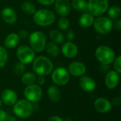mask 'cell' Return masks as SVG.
Listing matches in <instances>:
<instances>
[{"instance_id":"obj_28","label":"cell","mask_w":121,"mask_h":121,"mask_svg":"<svg viewBox=\"0 0 121 121\" xmlns=\"http://www.w3.org/2000/svg\"><path fill=\"white\" fill-rule=\"evenodd\" d=\"M8 58L9 55L6 49L4 47L0 45V68L4 67L6 65Z\"/></svg>"},{"instance_id":"obj_40","label":"cell","mask_w":121,"mask_h":121,"mask_svg":"<svg viewBox=\"0 0 121 121\" xmlns=\"http://www.w3.org/2000/svg\"><path fill=\"white\" fill-rule=\"evenodd\" d=\"M17 121L16 118L13 116H7L6 118V121Z\"/></svg>"},{"instance_id":"obj_24","label":"cell","mask_w":121,"mask_h":121,"mask_svg":"<svg viewBox=\"0 0 121 121\" xmlns=\"http://www.w3.org/2000/svg\"><path fill=\"white\" fill-rule=\"evenodd\" d=\"M37 76L35 73L31 72H24L21 75V82L26 86L33 84L36 82Z\"/></svg>"},{"instance_id":"obj_31","label":"cell","mask_w":121,"mask_h":121,"mask_svg":"<svg viewBox=\"0 0 121 121\" xmlns=\"http://www.w3.org/2000/svg\"><path fill=\"white\" fill-rule=\"evenodd\" d=\"M113 68L114 70L118 72V74L121 73V56L118 55V57H116L114 61L113 62Z\"/></svg>"},{"instance_id":"obj_34","label":"cell","mask_w":121,"mask_h":121,"mask_svg":"<svg viewBox=\"0 0 121 121\" xmlns=\"http://www.w3.org/2000/svg\"><path fill=\"white\" fill-rule=\"evenodd\" d=\"M38 2L43 6H50L53 4L55 1V0H37Z\"/></svg>"},{"instance_id":"obj_6","label":"cell","mask_w":121,"mask_h":121,"mask_svg":"<svg viewBox=\"0 0 121 121\" xmlns=\"http://www.w3.org/2000/svg\"><path fill=\"white\" fill-rule=\"evenodd\" d=\"M88 12L94 17L103 16L109 8L108 0H88Z\"/></svg>"},{"instance_id":"obj_10","label":"cell","mask_w":121,"mask_h":121,"mask_svg":"<svg viewBox=\"0 0 121 121\" xmlns=\"http://www.w3.org/2000/svg\"><path fill=\"white\" fill-rule=\"evenodd\" d=\"M52 80L57 86H65L69 82L70 74L67 69L64 67H57L52 72Z\"/></svg>"},{"instance_id":"obj_7","label":"cell","mask_w":121,"mask_h":121,"mask_svg":"<svg viewBox=\"0 0 121 121\" xmlns=\"http://www.w3.org/2000/svg\"><path fill=\"white\" fill-rule=\"evenodd\" d=\"M96 31L101 35H107L111 32L113 28V21L108 16H100L94 18L93 23Z\"/></svg>"},{"instance_id":"obj_13","label":"cell","mask_w":121,"mask_h":121,"mask_svg":"<svg viewBox=\"0 0 121 121\" xmlns=\"http://www.w3.org/2000/svg\"><path fill=\"white\" fill-rule=\"evenodd\" d=\"M67 71L70 75L74 77H82L84 75L86 72V65L79 61H74L71 62L68 65Z\"/></svg>"},{"instance_id":"obj_9","label":"cell","mask_w":121,"mask_h":121,"mask_svg":"<svg viewBox=\"0 0 121 121\" xmlns=\"http://www.w3.org/2000/svg\"><path fill=\"white\" fill-rule=\"evenodd\" d=\"M25 99L30 103L39 101L43 96V90L41 87L35 84L26 86L23 91Z\"/></svg>"},{"instance_id":"obj_8","label":"cell","mask_w":121,"mask_h":121,"mask_svg":"<svg viewBox=\"0 0 121 121\" xmlns=\"http://www.w3.org/2000/svg\"><path fill=\"white\" fill-rule=\"evenodd\" d=\"M16 57L18 61L24 65H28L35 58V52L26 45H19L16 50Z\"/></svg>"},{"instance_id":"obj_26","label":"cell","mask_w":121,"mask_h":121,"mask_svg":"<svg viewBox=\"0 0 121 121\" xmlns=\"http://www.w3.org/2000/svg\"><path fill=\"white\" fill-rule=\"evenodd\" d=\"M108 12V17L113 20H117L120 18L121 14V7L117 5H113L111 6L110 8L108 9L107 10Z\"/></svg>"},{"instance_id":"obj_11","label":"cell","mask_w":121,"mask_h":121,"mask_svg":"<svg viewBox=\"0 0 121 121\" xmlns=\"http://www.w3.org/2000/svg\"><path fill=\"white\" fill-rule=\"evenodd\" d=\"M55 10L60 17L67 16L71 11V2L69 0H55Z\"/></svg>"},{"instance_id":"obj_33","label":"cell","mask_w":121,"mask_h":121,"mask_svg":"<svg viewBox=\"0 0 121 121\" xmlns=\"http://www.w3.org/2000/svg\"><path fill=\"white\" fill-rule=\"evenodd\" d=\"M75 37L74 33L72 30H68L67 33H66V38L67 41H72Z\"/></svg>"},{"instance_id":"obj_36","label":"cell","mask_w":121,"mask_h":121,"mask_svg":"<svg viewBox=\"0 0 121 121\" xmlns=\"http://www.w3.org/2000/svg\"><path fill=\"white\" fill-rule=\"evenodd\" d=\"M113 28H114L116 30L120 31L121 30V19L118 18L116 20L115 23H113Z\"/></svg>"},{"instance_id":"obj_23","label":"cell","mask_w":121,"mask_h":121,"mask_svg":"<svg viewBox=\"0 0 121 121\" xmlns=\"http://www.w3.org/2000/svg\"><path fill=\"white\" fill-rule=\"evenodd\" d=\"M49 37L52 42L56 44H61L65 40L63 33L58 29H52L49 33Z\"/></svg>"},{"instance_id":"obj_22","label":"cell","mask_w":121,"mask_h":121,"mask_svg":"<svg viewBox=\"0 0 121 121\" xmlns=\"http://www.w3.org/2000/svg\"><path fill=\"white\" fill-rule=\"evenodd\" d=\"M71 6L76 11L81 13L88 12V5L86 0H72Z\"/></svg>"},{"instance_id":"obj_3","label":"cell","mask_w":121,"mask_h":121,"mask_svg":"<svg viewBox=\"0 0 121 121\" xmlns=\"http://www.w3.org/2000/svg\"><path fill=\"white\" fill-rule=\"evenodd\" d=\"M95 56L96 60L101 65H109L114 61L116 53L114 50L107 45H100L95 50Z\"/></svg>"},{"instance_id":"obj_41","label":"cell","mask_w":121,"mask_h":121,"mask_svg":"<svg viewBox=\"0 0 121 121\" xmlns=\"http://www.w3.org/2000/svg\"><path fill=\"white\" fill-rule=\"evenodd\" d=\"M1 105H2V101H1V99H0V108H1Z\"/></svg>"},{"instance_id":"obj_18","label":"cell","mask_w":121,"mask_h":121,"mask_svg":"<svg viewBox=\"0 0 121 121\" xmlns=\"http://www.w3.org/2000/svg\"><path fill=\"white\" fill-rule=\"evenodd\" d=\"M94 108L99 113H107L111 111L112 108V105L111 101L107 99L100 97L96 99L94 101Z\"/></svg>"},{"instance_id":"obj_15","label":"cell","mask_w":121,"mask_h":121,"mask_svg":"<svg viewBox=\"0 0 121 121\" xmlns=\"http://www.w3.org/2000/svg\"><path fill=\"white\" fill-rule=\"evenodd\" d=\"M79 84L80 88L86 92H91L95 90L96 83L95 80L89 76L83 75L79 77Z\"/></svg>"},{"instance_id":"obj_27","label":"cell","mask_w":121,"mask_h":121,"mask_svg":"<svg viewBox=\"0 0 121 121\" xmlns=\"http://www.w3.org/2000/svg\"><path fill=\"white\" fill-rule=\"evenodd\" d=\"M21 10L28 15H33L36 11L35 6L30 1H24L21 4Z\"/></svg>"},{"instance_id":"obj_12","label":"cell","mask_w":121,"mask_h":121,"mask_svg":"<svg viewBox=\"0 0 121 121\" xmlns=\"http://www.w3.org/2000/svg\"><path fill=\"white\" fill-rule=\"evenodd\" d=\"M61 52L65 57L72 59L77 55L79 48L77 45L72 41H67L63 43L61 48Z\"/></svg>"},{"instance_id":"obj_21","label":"cell","mask_w":121,"mask_h":121,"mask_svg":"<svg viewBox=\"0 0 121 121\" xmlns=\"http://www.w3.org/2000/svg\"><path fill=\"white\" fill-rule=\"evenodd\" d=\"M48 96L52 102L57 103L61 99V93L60 89L55 85H51L47 90Z\"/></svg>"},{"instance_id":"obj_4","label":"cell","mask_w":121,"mask_h":121,"mask_svg":"<svg viewBox=\"0 0 121 121\" xmlns=\"http://www.w3.org/2000/svg\"><path fill=\"white\" fill-rule=\"evenodd\" d=\"M30 47L35 52H43L47 44V38L45 34L39 30L33 31L28 36Z\"/></svg>"},{"instance_id":"obj_1","label":"cell","mask_w":121,"mask_h":121,"mask_svg":"<svg viewBox=\"0 0 121 121\" xmlns=\"http://www.w3.org/2000/svg\"><path fill=\"white\" fill-rule=\"evenodd\" d=\"M33 69L38 76H47L52 73L53 70V63L45 56H38L33 61Z\"/></svg>"},{"instance_id":"obj_37","label":"cell","mask_w":121,"mask_h":121,"mask_svg":"<svg viewBox=\"0 0 121 121\" xmlns=\"http://www.w3.org/2000/svg\"><path fill=\"white\" fill-rule=\"evenodd\" d=\"M36 82L38 83V85H43L45 82V79L43 76H38L37 77Z\"/></svg>"},{"instance_id":"obj_29","label":"cell","mask_w":121,"mask_h":121,"mask_svg":"<svg viewBox=\"0 0 121 121\" xmlns=\"http://www.w3.org/2000/svg\"><path fill=\"white\" fill-rule=\"evenodd\" d=\"M57 26L62 30H67L69 28L70 22L67 17H60L57 21Z\"/></svg>"},{"instance_id":"obj_14","label":"cell","mask_w":121,"mask_h":121,"mask_svg":"<svg viewBox=\"0 0 121 121\" xmlns=\"http://www.w3.org/2000/svg\"><path fill=\"white\" fill-rule=\"evenodd\" d=\"M1 19L9 25H13L17 21V13L16 11L11 7L4 8L0 13Z\"/></svg>"},{"instance_id":"obj_35","label":"cell","mask_w":121,"mask_h":121,"mask_svg":"<svg viewBox=\"0 0 121 121\" xmlns=\"http://www.w3.org/2000/svg\"><path fill=\"white\" fill-rule=\"evenodd\" d=\"M111 105L112 106H119L121 104V97L119 96H116V97H114L112 101H111Z\"/></svg>"},{"instance_id":"obj_42","label":"cell","mask_w":121,"mask_h":121,"mask_svg":"<svg viewBox=\"0 0 121 121\" xmlns=\"http://www.w3.org/2000/svg\"><path fill=\"white\" fill-rule=\"evenodd\" d=\"M118 1H120V0H118Z\"/></svg>"},{"instance_id":"obj_32","label":"cell","mask_w":121,"mask_h":121,"mask_svg":"<svg viewBox=\"0 0 121 121\" xmlns=\"http://www.w3.org/2000/svg\"><path fill=\"white\" fill-rule=\"evenodd\" d=\"M18 35L20 39H26V38H28V36H29L28 32L26 30H20L18 31Z\"/></svg>"},{"instance_id":"obj_20","label":"cell","mask_w":121,"mask_h":121,"mask_svg":"<svg viewBox=\"0 0 121 121\" xmlns=\"http://www.w3.org/2000/svg\"><path fill=\"white\" fill-rule=\"evenodd\" d=\"M20 43V38L18 33H11L6 35L4 39V45L5 48L9 49H12L18 45Z\"/></svg>"},{"instance_id":"obj_38","label":"cell","mask_w":121,"mask_h":121,"mask_svg":"<svg viewBox=\"0 0 121 121\" xmlns=\"http://www.w3.org/2000/svg\"><path fill=\"white\" fill-rule=\"evenodd\" d=\"M7 113L2 109H0V121H5L7 117Z\"/></svg>"},{"instance_id":"obj_25","label":"cell","mask_w":121,"mask_h":121,"mask_svg":"<svg viewBox=\"0 0 121 121\" xmlns=\"http://www.w3.org/2000/svg\"><path fill=\"white\" fill-rule=\"evenodd\" d=\"M45 50L48 55L52 57H56L60 54V48L57 44L53 42H49L45 45Z\"/></svg>"},{"instance_id":"obj_19","label":"cell","mask_w":121,"mask_h":121,"mask_svg":"<svg viewBox=\"0 0 121 121\" xmlns=\"http://www.w3.org/2000/svg\"><path fill=\"white\" fill-rule=\"evenodd\" d=\"M94 16L89 12L83 13L79 18L78 23L81 28H87L93 26L94 21Z\"/></svg>"},{"instance_id":"obj_30","label":"cell","mask_w":121,"mask_h":121,"mask_svg":"<svg viewBox=\"0 0 121 121\" xmlns=\"http://www.w3.org/2000/svg\"><path fill=\"white\" fill-rule=\"evenodd\" d=\"M25 70H26V65L20 62H17L13 67V72L17 76L22 75L25 72Z\"/></svg>"},{"instance_id":"obj_16","label":"cell","mask_w":121,"mask_h":121,"mask_svg":"<svg viewBox=\"0 0 121 121\" xmlns=\"http://www.w3.org/2000/svg\"><path fill=\"white\" fill-rule=\"evenodd\" d=\"M1 101L7 106H13L18 101V96L15 91L11 89H4L1 94Z\"/></svg>"},{"instance_id":"obj_17","label":"cell","mask_w":121,"mask_h":121,"mask_svg":"<svg viewBox=\"0 0 121 121\" xmlns=\"http://www.w3.org/2000/svg\"><path fill=\"white\" fill-rule=\"evenodd\" d=\"M120 82V74L115 70L108 72L105 77V84L108 89H116Z\"/></svg>"},{"instance_id":"obj_39","label":"cell","mask_w":121,"mask_h":121,"mask_svg":"<svg viewBox=\"0 0 121 121\" xmlns=\"http://www.w3.org/2000/svg\"><path fill=\"white\" fill-rule=\"evenodd\" d=\"M47 121H64L62 118H60L58 116H51L50 118H49Z\"/></svg>"},{"instance_id":"obj_2","label":"cell","mask_w":121,"mask_h":121,"mask_svg":"<svg viewBox=\"0 0 121 121\" xmlns=\"http://www.w3.org/2000/svg\"><path fill=\"white\" fill-rule=\"evenodd\" d=\"M55 14L53 11L47 9H40L36 10L33 15L34 22L42 27H47L52 25L55 21Z\"/></svg>"},{"instance_id":"obj_5","label":"cell","mask_w":121,"mask_h":121,"mask_svg":"<svg viewBox=\"0 0 121 121\" xmlns=\"http://www.w3.org/2000/svg\"><path fill=\"white\" fill-rule=\"evenodd\" d=\"M34 111L33 104L26 99L17 101L13 107V113L21 118H28L30 117Z\"/></svg>"}]
</instances>
